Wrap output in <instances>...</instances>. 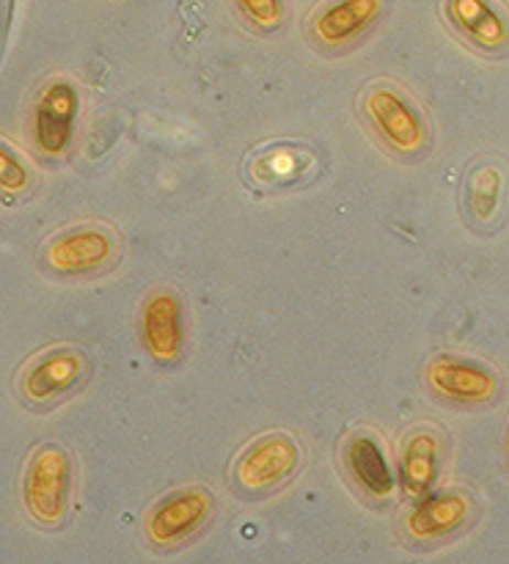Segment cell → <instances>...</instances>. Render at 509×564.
Instances as JSON below:
<instances>
[{"instance_id":"cell-11","label":"cell","mask_w":509,"mask_h":564,"mask_svg":"<svg viewBox=\"0 0 509 564\" xmlns=\"http://www.w3.org/2000/svg\"><path fill=\"white\" fill-rule=\"evenodd\" d=\"M430 391L446 402H457V405H485L494 402L499 394V375L485 364L474 361V358L455 356V352H441L427 364Z\"/></svg>"},{"instance_id":"cell-1","label":"cell","mask_w":509,"mask_h":564,"mask_svg":"<svg viewBox=\"0 0 509 564\" xmlns=\"http://www.w3.org/2000/svg\"><path fill=\"white\" fill-rule=\"evenodd\" d=\"M358 113L375 141L397 160L427 158L433 149V124L427 110L408 88L394 80H372L358 97Z\"/></svg>"},{"instance_id":"cell-10","label":"cell","mask_w":509,"mask_h":564,"mask_svg":"<svg viewBox=\"0 0 509 564\" xmlns=\"http://www.w3.org/2000/svg\"><path fill=\"white\" fill-rule=\"evenodd\" d=\"M138 334L147 356L158 367H174L182 361L187 345L185 297L174 286H154L138 312Z\"/></svg>"},{"instance_id":"cell-7","label":"cell","mask_w":509,"mask_h":564,"mask_svg":"<svg viewBox=\"0 0 509 564\" xmlns=\"http://www.w3.org/2000/svg\"><path fill=\"white\" fill-rule=\"evenodd\" d=\"M477 518L479 501L468 488L433 490L422 501H413L402 521V534L416 549H433L468 532Z\"/></svg>"},{"instance_id":"cell-16","label":"cell","mask_w":509,"mask_h":564,"mask_svg":"<svg viewBox=\"0 0 509 564\" xmlns=\"http://www.w3.org/2000/svg\"><path fill=\"white\" fill-rule=\"evenodd\" d=\"M452 28L485 55L509 50V14L496 0H446Z\"/></svg>"},{"instance_id":"cell-8","label":"cell","mask_w":509,"mask_h":564,"mask_svg":"<svg viewBox=\"0 0 509 564\" xmlns=\"http://www.w3.org/2000/svg\"><path fill=\"white\" fill-rule=\"evenodd\" d=\"M121 257V242L110 226L77 224L61 229L42 248V264L55 275H94L113 268Z\"/></svg>"},{"instance_id":"cell-18","label":"cell","mask_w":509,"mask_h":564,"mask_svg":"<svg viewBox=\"0 0 509 564\" xmlns=\"http://www.w3.org/2000/svg\"><path fill=\"white\" fill-rule=\"evenodd\" d=\"M235 3L257 31L273 33L284 25V0H235Z\"/></svg>"},{"instance_id":"cell-17","label":"cell","mask_w":509,"mask_h":564,"mask_svg":"<svg viewBox=\"0 0 509 564\" xmlns=\"http://www.w3.org/2000/svg\"><path fill=\"white\" fill-rule=\"evenodd\" d=\"M31 187V171L17 158L9 143L0 141V193L3 196H22Z\"/></svg>"},{"instance_id":"cell-14","label":"cell","mask_w":509,"mask_h":564,"mask_svg":"<svg viewBox=\"0 0 509 564\" xmlns=\"http://www.w3.org/2000/svg\"><path fill=\"white\" fill-rule=\"evenodd\" d=\"M383 14V0H331L312 14L308 33L317 47L328 53L353 47Z\"/></svg>"},{"instance_id":"cell-3","label":"cell","mask_w":509,"mask_h":564,"mask_svg":"<svg viewBox=\"0 0 509 564\" xmlns=\"http://www.w3.org/2000/svg\"><path fill=\"white\" fill-rule=\"evenodd\" d=\"M218 501L204 485H182L149 507L143 538L154 551H180L213 523Z\"/></svg>"},{"instance_id":"cell-2","label":"cell","mask_w":509,"mask_h":564,"mask_svg":"<svg viewBox=\"0 0 509 564\" xmlns=\"http://www.w3.org/2000/svg\"><path fill=\"white\" fill-rule=\"evenodd\" d=\"M303 463L301 441L284 430H270L237 452L229 482L242 499H268L301 474Z\"/></svg>"},{"instance_id":"cell-5","label":"cell","mask_w":509,"mask_h":564,"mask_svg":"<svg viewBox=\"0 0 509 564\" xmlns=\"http://www.w3.org/2000/svg\"><path fill=\"white\" fill-rule=\"evenodd\" d=\"M242 180L257 193H284L308 185L323 174L320 152L306 141H268L242 158Z\"/></svg>"},{"instance_id":"cell-13","label":"cell","mask_w":509,"mask_h":564,"mask_svg":"<svg viewBox=\"0 0 509 564\" xmlns=\"http://www.w3.org/2000/svg\"><path fill=\"white\" fill-rule=\"evenodd\" d=\"M446 435L435 424H416L400 446V488L408 501H422L438 485L444 471Z\"/></svg>"},{"instance_id":"cell-15","label":"cell","mask_w":509,"mask_h":564,"mask_svg":"<svg viewBox=\"0 0 509 564\" xmlns=\"http://www.w3.org/2000/svg\"><path fill=\"white\" fill-rule=\"evenodd\" d=\"M77 116V91L72 83L53 80L39 94L33 110V141L47 158H61L69 149Z\"/></svg>"},{"instance_id":"cell-4","label":"cell","mask_w":509,"mask_h":564,"mask_svg":"<svg viewBox=\"0 0 509 564\" xmlns=\"http://www.w3.org/2000/svg\"><path fill=\"white\" fill-rule=\"evenodd\" d=\"M72 457L61 444H42L28 457L22 474V505L44 529H58L69 516Z\"/></svg>"},{"instance_id":"cell-9","label":"cell","mask_w":509,"mask_h":564,"mask_svg":"<svg viewBox=\"0 0 509 564\" xmlns=\"http://www.w3.org/2000/svg\"><path fill=\"white\" fill-rule=\"evenodd\" d=\"M463 215L477 235H496L509 218V160L479 154L463 176Z\"/></svg>"},{"instance_id":"cell-19","label":"cell","mask_w":509,"mask_h":564,"mask_svg":"<svg viewBox=\"0 0 509 564\" xmlns=\"http://www.w3.org/2000/svg\"><path fill=\"white\" fill-rule=\"evenodd\" d=\"M507 460H509V435H507Z\"/></svg>"},{"instance_id":"cell-6","label":"cell","mask_w":509,"mask_h":564,"mask_svg":"<svg viewBox=\"0 0 509 564\" xmlns=\"http://www.w3.org/2000/svg\"><path fill=\"white\" fill-rule=\"evenodd\" d=\"M91 375V361L75 345H55L22 364L17 394L33 408H47L75 394Z\"/></svg>"},{"instance_id":"cell-12","label":"cell","mask_w":509,"mask_h":564,"mask_svg":"<svg viewBox=\"0 0 509 564\" xmlns=\"http://www.w3.org/2000/svg\"><path fill=\"white\" fill-rule=\"evenodd\" d=\"M342 466H345L350 482L367 496L369 501H391L394 499L400 479L394 477L386 446L378 433L367 427H358L345 435L342 441Z\"/></svg>"}]
</instances>
